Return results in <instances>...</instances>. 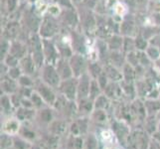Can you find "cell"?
<instances>
[{
    "instance_id": "6da1fadb",
    "label": "cell",
    "mask_w": 160,
    "mask_h": 149,
    "mask_svg": "<svg viewBox=\"0 0 160 149\" xmlns=\"http://www.w3.org/2000/svg\"><path fill=\"white\" fill-rule=\"evenodd\" d=\"M60 30L59 22L56 17H53L51 15H45L42 18V22L39 29V34L43 39H52L54 36H56Z\"/></svg>"
},
{
    "instance_id": "7a4b0ae2",
    "label": "cell",
    "mask_w": 160,
    "mask_h": 149,
    "mask_svg": "<svg viewBox=\"0 0 160 149\" xmlns=\"http://www.w3.org/2000/svg\"><path fill=\"white\" fill-rule=\"evenodd\" d=\"M41 71V81H43L48 86L52 87L53 89H58L60 84L62 82V79L55 67V65L45 64L40 69Z\"/></svg>"
},
{
    "instance_id": "3957f363",
    "label": "cell",
    "mask_w": 160,
    "mask_h": 149,
    "mask_svg": "<svg viewBox=\"0 0 160 149\" xmlns=\"http://www.w3.org/2000/svg\"><path fill=\"white\" fill-rule=\"evenodd\" d=\"M58 90L60 91L61 95L67 99L75 102L78 98V78L73 77L71 79L62 81Z\"/></svg>"
},
{
    "instance_id": "277c9868",
    "label": "cell",
    "mask_w": 160,
    "mask_h": 149,
    "mask_svg": "<svg viewBox=\"0 0 160 149\" xmlns=\"http://www.w3.org/2000/svg\"><path fill=\"white\" fill-rule=\"evenodd\" d=\"M69 62L72 70H73L74 77L76 78H80L81 76L88 73L89 65L87 64V61L82 54L74 53L73 56L69 59Z\"/></svg>"
},
{
    "instance_id": "5b68a950",
    "label": "cell",
    "mask_w": 160,
    "mask_h": 149,
    "mask_svg": "<svg viewBox=\"0 0 160 149\" xmlns=\"http://www.w3.org/2000/svg\"><path fill=\"white\" fill-rule=\"evenodd\" d=\"M34 87H35V92H37L41 96V97L44 99L46 104H48V106H54L58 97L53 91L54 89L52 87L48 86L43 81H39L35 82Z\"/></svg>"
},
{
    "instance_id": "8992f818",
    "label": "cell",
    "mask_w": 160,
    "mask_h": 149,
    "mask_svg": "<svg viewBox=\"0 0 160 149\" xmlns=\"http://www.w3.org/2000/svg\"><path fill=\"white\" fill-rule=\"evenodd\" d=\"M43 53L46 64L56 65L58 60L61 58L56 44L52 39H43Z\"/></svg>"
},
{
    "instance_id": "52a82bcc",
    "label": "cell",
    "mask_w": 160,
    "mask_h": 149,
    "mask_svg": "<svg viewBox=\"0 0 160 149\" xmlns=\"http://www.w3.org/2000/svg\"><path fill=\"white\" fill-rule=\"evenodd\" d=\"M92 78L89 75V73H86L80 78H78V98H85L90 97V90Z\"/></svg>"
},
{
    "instance_id": "ba28073f",
    "label": "cell",
    "mask_w": 160,
    "mask_h": 149,
    "mask_svg": "<svg viewBox=\"0 0 160 149\" xmlns=\"http://www.w3.org/2000/svg\"><path fill=\"white\" fill-rule=\"evenodd\" d=\"M23 19H24L26 27L31 31V33H38L39 32L42 18L39 17L34 11L27 10L24 14V16H23Z\"/></svg>"
},
{
    "instance_id": "9c48e42d",
    "label": "cell",
    "mask_w": 160,
    "mask_h": 149,
    "mask_svg": "<svg viewBox=\"0 0 160 149\" xmlns=\"http://www.w3.org/2000/svg\"><path fill=\"white\" fill-rule=\"evenodd\" d=\"M9 54H11L12 56L17 58L20 61L29 54V47L27 46L25 43H23L18 39L11 41Z\"/></svg>"
},
{
    "instance_id": "30bf717a",
    "label": "cell",
    "mask_w": 160,
    "mask_h": 149,
    "mask_svg": "<svg viewBox=\"0 0 160 149\" xmlns=\"http://www.w3.org/2000/svg\"><path fill=\"white\" fill-rule=\"evenodd\" d=\"M60 16L63 23L72 28H75L80 22V15L74 8H65Z\"/></svg>"
},
{
    "instance_id": "8fae6325",
    "label": "cell",
    "mask_w": 160,
    "mask_h": 149,
    "mask_svg": "<svg viewBox=\"0 0 160 149\" xmlns=\"http://www.w3.org/2000/svg\"><path fill=\"white\" fill-rule=\"evenodd\" d=\"M19 67L22 71V73L24 75H28L30 77L34 76L37 72L39 71V68H38V66L36 65L34 59L32 58L30 54H28L26 57L20 60Z\"/></svg>"
},
{
    "instance_id": "7c38bea8",
    "label": "cell",
    "mask_w": 160,
    "mask_h": 149,
    "mask_svg": "<svg viewBox=\"0 0 160 149\" xmlns=\"http://www.w3.org/2000/svg\"><path fill=\"white\" fill-rule=\"evenodd\" d=\"M55 67H56V69H57L62 81L71 79V78H73V77H74L73 70H72V68H71L69 59L60 58L58 60V62L56 63V65H55Z\"/></svg>"
},
{
    "instance_id": "4fadbf2b",
    "label": "cell",
    "mask_w": 160,
    "mask_h": 149,
    "mask_svg": "<svg viewBox=\"0 0 160 149\" xmlns=\"http://www.w3.org/2000/svg\"><path fill=\"white\" fill-rule=\"evenodd\" d=\"M1 90L5 95H14L19 90L18 81L10 78L8 75L3 76L1 78Z\"/></svg>"
},
{
    "instance_id": "5bb4252c",
    "label": "cell",
    "mask_w": 160,
    "mask_h": 149,
    "mask_svg": "<svg viewBox=\"0 0 160 149\" xmlns=\"http://www.w3.org/2000/svg\"><path fill=\"white\" fill-rule=\"evenodd\" d=\"M135 21L133 18H124L120 22L119 34L123 37H135Z\"/></svg>"
},
{
    "instance_id": "9a60e30c",
    "label": "cell",
    "mask_w": 160,
    "mask_h": 149,
    "mask_svg": "<svg viewBox=\"0 0 160 149\" xmlns=\"http://www.w3.org/2000/svg\"><path fill=\"white\" fill-rule=\"evenodd\" d=\"M19 23L18 22H10L3 30V38L9 41L17 40L16 38L19 35Z\"/></svg>"
},
{
    "instance_id": "2e32d148",
    "label": "cell",
    "mask_w": 160,
    "mask_h": 149,
    "mask_svg": "<svg viewBox=\"0 0 160 149\" xmlns=\"http://www.w3.org/2000/svg\"><path fill=\"white\" fill-rule=\"evenodd\" d=\"M107 45L110 52L112 51H122L123 36L120 34H112L107 39Z\"/></svg>"
},
{
    "instance_id": "e0dca14e",
    "label": "cell",
    "mask_w": 160,
    "mask_h": 149,
    "mask_svg": "<svg viewBox=\"0 0 160 149\" xmlns=\"http://www.w3.org/2000/svg\"><path fill=\"white\" fill-rule=\"evenodd\" d=\"M104 72L108 76V78L109 80V82H121L122 81V73H121V70L114 67L113 65H112L110 63L107 64V66L104 67Z\"/></svg>"
},
{
    "instance_id": "ac0fdd59",
    "label": "cell",
    "mask_w": 160,
    "mask_h": 149,
    "mask_svg": "<svg viewBox=\"0 0 160 149\" xmlns=\"http://www.w3.org/2000/svg\"><path fill=\"white\" fill-rule=\"evenodd\" d=\"M109 63L118 69H122L126 63V58L122 54V51H112L109 52Z\"/></svg>"
},
{
    "instance_id": "d6986e66",
    "label": "cell",
    "mask_w": 160,
    "mask_h": 149,
    "mask_svg": "<svg viewBox=\"0 0 160 149\" xmlns=\"http://www.w3.org/2000/svg\"><path fill=\"white\" fill-rule=\"evenodd\" d=\"M3 130L4 133L9 134V135H15L18 133L20 130V124L19 121L16 118H9L6 122L3 125Z\"/></svg>"
},
{
    "instance_id": "ffe728a7",
    "label": "cell",
    "mask_w": 160,
    "mask_h": 149,
    "mask_svg": "<svg viewBox=\"0 0 160 149\" xmlns=\"http://www.w3.org/2000/svg\"><path fill=\"white\" fill-rule=\"evenodd\" d=\"M80 21L82 24V27L88 30L96 27L98 24L95 16L92 14H90V11H85V12L82 13V16H80Z\"/></svg>"
},
{
    "instance_id": "44dd1931",
    "label": "cell",
    "mask_w": 160,
    "mask_h": 149,
    "mask_svg": "<svg viewBox=\"0 0 160 149\" xmlns=\"http://www.w3.org/2000/svg\"><path fill=\"white\" fill-rule=\"evenodd\" d=\"M77 109H78L79 112H91L92 109H95L93 101L90 97H85V98L78 99Z\"/></svg>"
},
{
    "instance_id": "7402d4cb",
    "label": "cell",
    "mask_w": 160,
    "mask_h": 149,
    "mask_svg": "<svg viewBox=\"0 0 160 149\" xmlns=\"http://www.w3.org/2000/svg\"><path fill=\"white\" fill-rule=\"evenodd\" d=\"M144 107L146 109V113L149 115H153L159 113L160 112V101L158 99H146L144 102Z\"/></svg>"
},
{
    "instance_id": "603a6c76",
    "label": "cell",
    "mask_w": 160,
    "mask_h": 149,
    "mask_svg": "<svg viewBox=\"0 0 160 149\" xmlns=\"http://www.w3.org/2000/svg\"><path fill=\"white\" fill-rule=\"evenodd\" d=\"M121 91H122V89L119 87V86L114 82H109V84L103 90L104 95L108 96L109 98H117L118 97H119Z\"/></svg>"
},
{
    "instance_id": "cb8c5ba5",
    "label": "cell",
    "mask_w": 160,
    "mask_h": 149,
    "mask_svg": "<svg viewBox=\"0 0 160 149\" xmlns=\"http://www.w3.org/2000/svg\"><path fill=\"white\" fill-rule=\"evenodd\" d=\"M121 73H122V81L124 82H132L135 78L136 72H135V68L132 67V66L128 63H125V65L121 69Z\"/></svg>"
},
{
    "instance_id": "d4e9b609",
    "label": "cell",
    "mask_w": 160,
    "mask_h": 149,
    "mask_svg": "<svg viewBox=\"0 0 160 149\" xmlns=\"http://www.w3.org/2000/svg\"><path fill=\"white\" fill-rule=\"evenodd\" d=\"M146 134L144 133H140L138 132L137 136H135L134 138V147L135 149H148L149 148V143L146 138Z\"/></svg>"
},
{
    "instance_id": "484cf974",
    "label": "cell",
    "mask_w": 160,
    "mask_h": 149,
    "mask_svg": "<svg viewBox=\"0 0 160 149\" xmlns=\"http://www.w3.org/2000/svg\"><path fill=\"white\" fill-rule=\"evenodd\" d=\"M93 106L95 109H106L109 106V97L106 96L104 93H102L98 96L95 101H93Z\"/></svg>"
},
{
    "instance_id": "4316f807",
    "label": "cell",
    "mask_w": 160,
    "mask_h": 149,
    "mask_svg": "<svg viewBox=\"0 0 160 149\" xmlns=\"http://www.w3.org/2000/svg\"><path fill=\"white\" fill-rule=\"evenodd\" d=\"M134 42L136 51H145L148 46L150 45V43L147 41L146 38L141 34H138L134 37Z\"/></svg>"
},
{
    "instance_id": "83f0119b",
    "label": "cell",
    "mask_w": 160,
    "mask_h": 149,
    "mask_svg": "<svg viewBox=\"0 0 160 149\" xmlns=\"http://www.w3.org/2000/svg\"><path fill=\"white\" fill-rule=\"evenodd\" d=\"M102 89L101 87V86L98 85V82L96 79L92 80V84H91V90H90V98H92V101L102 95Z\"/></svg>"
},
{
    "instance_id": "f1b7e54d",
    "label": "cell",
    "mask_w": 160,
    "mask_h": 149,
    "mask_svg": "<svg viewBox=\"0 0 160 149\" xmlns=\"http://www.w3.org/2000/svg\"><path fill=\"white\" fill-rule=\"evenodd\" d=\"M132 51H136L135 48V42L133 37H123V46H122V52L128 54Z\"/></svg>"
},
{
    "instance_id": "f546056e",
    "label": "cell",
    "mask_w": 160,
    "mask_h": 149,
    "mask_svg": "<svg viewBox=\"0 0 160 149\" xmlns=\"http://www.w3.org/2000/svg\"><path fill=\"white\" fill-rule=\"evenodd\" d=\"M145 53L147 54V56L150 58L152 62H155L157 59L160 58V48L157 46L151 45V44L145 50Z\"/></svg>"
},
{
    "instance_id": "4dcf8cb0",
    "label": "cell",
    "mask_w": 160,
    "mask_h": 149,
    "mask_svg": "<svg viewBox=\"0 0 160 149\" xmlns=\"http://www.w3.org/2000/svg\"><path fill=\"white\" fill-rule=\"evenodd\" d=\"M14 107L12 101H11V97L9 95H4L1 97V109L3 112H9L11 109Z\"/></svg>"
},
{
    "instance_id": "1f68e13d",
    "label": "cell",
    "mask_w": 160,
    "mask_h": 149,
    "mask_svg": "<svg viewBox=\"0 0 160 149\" xmlns=\"http://www.w3.org/2000/svg\"><path fill=\"white\" fill-rule=\"evenodd\" d=\"M103 72V69L101 67L98 63H92L89 65V70H88V73L92 77V79H97L98 76H100Z\"/></svg>"
},
{
    "instance_id": "d6a6232c",
    "label": "cell",
    "mask_w": 160,
    "mask_h": 149,
    "mask_svg": "<svg viewBox=\"0 0 160 149\" xmlns=\"http://www.w3.org/2000/svg\"><path fill=\"white\" fill-rule=\"evenodd\" d=\"M125 58H126V63L130 64L132 67L137 68L139 66V60H138L137 51H132V52L125 54Z\"/></svg>"
},
{
    "instance_id": "836d02e7",
    "label": "cell",
    "mask_w": 160,
    "mask_h": 149,
    "mask_svg": "<svg viewBox=\"0 0 160 149\" xmlns=\"http://www.w3.org/2000/svg\"><path fill=\"white\" fill-rule=\"evenodd\" d=\"M19 87H33L35 86V82L32 80V78L28 75H22L18 80Z\"/></svg>"
},
{
    "instance_id": "e575fe53",
    "label": "cell",
    "mask_w": 160,
    "mask_h": 149,
    "mask_svg": "<svg viewBox=\"0 0 160 149\" xmlns=\"http://www.w3.org/2000/svg\"><path fill=\"white\" fill-rule=\"evenodd\" d=\"M30 98H31V101L33 102V106H34V107H36V108H41L42 107H44L46 104V102H44V99L41 97V96L35 91H34V92L32 93V96H31Z\"/></svg>"
},
{
    "instance_id": "d590c367",
    "label": "cell",
    "mask_w": 160,
    "mask_h": 149,
    "mask_svg": "<svg viewBox=\"0 0 160 149\" xmlns=\"http://www.w3.org/2000/svg\"><path fill=\"white\" fill-rule=\"evenodd\" d=\"M138 54V60H139V66H141L142 68H146L148 66H150V63L152 61L150 58L147 56V54L145 51H137Z\"/></svg>"
},
{
    "instance_id": "8d00e7d4",
    "label": "cell",
    "mask_w": 160,
    "mask_h": 149,
    "mask_svg": "<svg viewBox=\"0 0 160 149\" xmlns=\"http://www.w3.org/2000/svg\"><path fill=\"white\" fill-rule=\"evenodd\" d=\"M2 62H4L5 64H6L9 68H14V67H18L20 61L17 58L12 56L11 54H8L7 56L4 58V60L2 61Z\"/></svg>"
},
{
    "instance_id": "74e56055",
    "label": "cell",
    "mask_w": 160,
    "mask_h": 149,
    "mask_svg": "<svg viewBox=\"0 0 160 149\" xmlns=\"http://www.w3.org/2000/svg\"><path fill=\"white\" fill-rule=\"evenodd\" d=\"M10 44H11V41L4 39V38L1 40V60L2 61L9 54V51H10Z\"/></svg>"
},
{
    "instance_id": "f35d334b",
    "label": "cell",
    "mask_w": 160,
    "mask_h": 149,
    "mask_svg": "<svg viewBox=\"0 0 160 149\" xmlns=\"http://www.w3.org/2000/svg\"><path fill=\"white\" fill-rule=\"evenodd\" d=\"M47 12H48V15H51L53 17H59L62 13V10H61L60 6L57 4H53V5H50V6H48L47 8Z\"/></svg>"
},
{
    "instance_id": "ab89813d",
    "label": "cell",
    "mask_w": 160,
    "mask_h": 149,
    "mask_svg": "<svg viewBox=\"0 0 160 149\" xmlns=\"http://www.w3.org/2000/svg\"><path fill=\"white\" fill-rule=\"evenodd\" d=\"M92 117L98 122H103V121L107 120V114L104 109H95V112H92Z\"/></svg>"
},
{
    "instance_id": "60d3db41",
    "label": "cell",
    "mask_w": 160,
    "mask_h": 149,
    "mask_svg": "<svg viewBox=\"0 0 160 149\" xmlns=\"http://www.w3.org/2000/svg\"><path fill=\"white\" fill-rule=\"evenodd\" d=\"M22 75H23V73H22V71H21L19 66H18V67H14V68H10L9 69L8 76L10 77V78H12V79L16 80V81H18Z\"/></svg>"
},
{
    "instance_id": "b9f144b4",
    "label": "cell",
    "mask_w": 160,
    "mask_h": 149,
    "mask_svg": "<svg viewBox=\"0 0 160 149\" xmlns=\"http://www.w3.org/2000/svg\"><path fill=\"white\" fill-rule=\"evenodd\" d=\"M11 145H12V139H11V137L9 134H6L4 133L2 136H1V147L3 149H7L9 148Z\"/></svg>"
},
{
    "instance_id": "7bdbcfd3",
    "label": "cell",
    "mask_w": 160,
    "mask_h": 149,
    "mask_svg": "<svg viewBox=\"0 0 160 149\" xmlns=\"http://www.w3.org/2000/svg\"><path fill=\"white\" fill-rule=\"evenodd\" d=\"M41 118L43 121H45V122H50L52 120V112L50 109L48 108H44L41 110Z\"/></svg>"
},
{
    "instance_id": "ee69618b",
    "label": "cell",
    "mask_w": 160,
    "mask_h": 149,
    "mask_svg": "<svg viewBox=\"0 0 160 149\" xmlns=\"http://www.w3.org/2000/svg\"><path fill=\"white\" fill-rule=\"evenodd\" d=\"M14 146L16 149H28L29 145H28V142L26 140L23 139H18V140H14Z\"/></svg>"
},
{
    "instance_id": "f6af8a7d",
    "label": "cell",
    "mask_w": 160,
    "mask_h": 149,
    "mask_svg": "<svg viewBox=\"0 0 160 149\" xmlns=\"http://www.w3.org/2000/svg\"><path fill=\"white\" fill-rule=\"evenodd\" d=\"M126 4L129 5L131 7H139L144 5L147 0H124Z\"/></svg>"
},
{
    "instance_id": "bcb514c9",
    "label": "cell",
    "mask_w": 160,
    "mask_h": 149,
    "mask_svg": "<svg viewBox=\"0 0 160 149\" xmlns=\"http://www.w3.org/2000/svg\"><path fill=\"white\" fill-rule=\"evenodd\" d=\"M113 10H114V13L117 14L118 16H120V17H122V16L124 15V12H125L124 6L121 3L115 4V6L113 7Z\"/></svg>"
},
{
    "instance_id": "7dc6e473",
    "label": "cell",
    "mask_w": 160,
    "mask_h": 149,
    "mask_svg": "<svg viewBox=\"0 0 160 149\" xmlns=\"http://www.w3.org/2000/svg\"><path fill=\"white\" fill-rule=\"evenodd\" d=\"M61 6H63L64 8H73L74 2L73 0H57Z\"/></svg>"
},
{
    "instance_id": "c3c4849f",
    "label": "cell",
    "mask_w": 160,
    "mask_h": 149,
    "mask_svg": "<svg viewBox=\"0 0 160 149\" xmlns=\"http://www.w3.org/2000/svg\"><path fill=\"white\" fill-rule=\"evenodd\" d=\"M154 69H155L156 72L160 73V58L157 59L155 62H154Z\"/></svg>"
},
{
    "instance_id": "681fc988",
    "label": "cell",
    "mask_w": 160,
    "mask_h": 149,
    "mask_svg": "<svg viewBox=\"0 0 160 149\" xmlns=\"http://www.w3.org/2000/svg\"><path fill=\"white\" fill-rule=\"evenodd\" d=\"M152 136H153L154 140H156L157 142H159V143H160V131L155 132V133H154V134H152Z\"/></svg>"
},
{
    "instance_id": "f907efd6",
    "label": "cell",
    "mask_w": 160,
    "mask_h": 149,
    "mask_svg": "<svg viewBox=\"0 0 160 149\" xmlns=\"http://www.w3.org/2000/svg\"><path fill=\"white\" fill-rule=\"evenodd\" d=\"M157 130L160 131V120L158 121V123H157Z\"/></svg>"
},
{
    "instance_id": "816d5d0a",
    "label": "cell",
    "mask_w": 160,
    "mask_h": 149,
    "mask_svg": "<svg viewBox=\"0 0 160 149\" xmlns=\"http://www.w3.org/2000/svg\"><path fill=\"white\" fill-rule=\"evenodd\" d=\"M79 1H82V0H73V2H79Z\"/></svg>"
},
{
    "instance_id": "f5cc1de1",
    "label": "cell",
    "mask_w": 160,
    "mask_h": 149,
    "mask_svg": "<svg viewBox=\"0 0 160 149\" xmlns=\"http://www.w3.org/2000/svg\"><path fill=\"white\" fill-rule=\"evenodd\" d=\"M159 101H160V96H159Z\"/></svg>"
}]
</instances>
